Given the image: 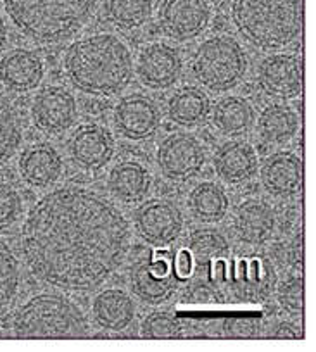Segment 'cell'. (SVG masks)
Listing matches in <instances>:
<instances>
[{
	"label": "cell",
	"mask_w": 316,
	"mask_h": 352,
	"mask_svg": "<svg viewBox=\"0 0 316 352\" xmlns=\"http://www.w3.org/2000/svg\"><path fill=\"white\" fill-rule=\"evenodd\" d=\"M21 247L40 282L87 292L123 264L130 228L116 206L101 194L67 185L33 206L23 223Z\"/></svg>",
	"instance_id": "obj_1"
},
{
	"label": "cell",
	"mask_w": 316,
	"mask_h": 352,
	"mask_svg": "<svg viewBox=\"0 0 316 352\" xmlns=\"http://www.w3.org/2000/svg\"><path fill=\"white\" fill-rule=\"evenodd\" d=\"M64 71L81 92L113 97L130 85L134 59L123 40L111 33H97L71 43L64 56Z\"/></svg>",
	"instance_id": "obj_2"
},
{
	"label": "cell",
	"mask_w": 316,
	"mask_h": 352,
	"mask_svg": "<svg viewBox=\"0 0 316 352\" xmlns=\"http://www.w3.org/2000/svg\"><path fill=\"white\" fill-rule=\"evenodd\" d=\"M232 21L251 45L284 49L302 32L301 0H233Z\"/></svg>",
	"instance_id": "obj_3"
},
{
	"label": "cell",
	"mask_w": 316,
	"mask_h": 352,
	"mask_svg": "<svg viewBox=\"0 0 316 352\" xmlns=\"http://www.w3.org/2000/svg\"><path fill=\"white\" fill-rule=\"evenodd\" d=\"M16 28L39 43L70 38L94 14L97 0H4Z\"/></svg>",
	"instance_id": "obj_4"
},
{
	"label": "cell",
	"mask_w": 316,
	"mask_h": 352,
	"mask_svg": "<svg viewBox=\"0 0 316 352\" xmlns=\"http://www.w3.org/2000/svg\"><path fill=\"white\" fill-rule=\"evenodd\" d=\"M16 338H83L87 318L66 297L42 294L23 304L12 320Z\"/></svg>",
	"instance_id": "obj_5"
},
{
	"label": "cell",
	"mask_w": 316,
	"mask_h": 352,
	"mask_svg": "<svg viewBox=\"0 0 316 352\" xmlns=\"http://www.w3.org/2000/svg\"><path fill=\"white\" fill-rule=\"evenodd\" d=\"M192 74L211 92H227L246 76L247 57L230 36H215L200 43L192 56Z\"/></svg>",
	"instance_id": "obj_6"
},
{
	"label": "cell",
	"mask_w": 316,
	"mask_h": 352,
	"mask_svg": "<svg viewBox=\"0 0 316 352\" xmlns=\"http://www.w3.org/2000/svg\"><path fill=\"white\" fill-rule=\"evenodd\" d=\"M173 256L168 250H156L131 266L130 282L135 296L147 304H162L171 299L178 278L173 273Z\"/></svg>",
	"instance_id": "obj_7"
},
{
	"label": "cell",
	"mask_w": 316,
	"mask_h": 352,
	"mask_svg": "<svg viewBox=\"0 0 316 352\" xmlns=\"http://www.w3.org/2000/svg\"><path fill=\"white\" fill-rule=\"evenodd\" d=\"M206 162V151L199 138L190 133H173L158 148V164L169 180L185 182L200 173Z\"/></svg>",
	"instance_id": "obj_8"
},
{
	"label": "cell",
	"mask_w": 316,
	"mask_h": 352,
	"mask_svg": "<svg viewBox=\"0 0 316 352\" xmlns=\"http://www.w3.org/2000/svg\"><path fill=\"white\" fill-rule=\"evenodd\" d=\"M135 228L138 235L154 247H168L183 230L180 209L168 201H151L135 211Z\"/></svg>",
	"instance_id": "obj_9"
},
{
	"label": "cell",
	"mask_w": 316,
	"mask_h": 352,
	"mask_svg": "<svg viewBox=\"0 0 316 352\" xmlns=\"http://www.w3.org/2000/svg\"><path fill=\"white\" fill-rule=\"evenodd\" d=\"M76 100L63 87H47L36 94L32 107V120L42 133L59 135L70 130L76 120Z\"/></svg>",
	"instance_id": "obj_10"
},
{
	"label": "cell",
	"mask_w": 316,
	"mask_h": 352,
	"mask_svg": "<svg viewBox=\"0 0 316 352\" xmlns=\"http://www.w3.org/2000/svg\"><path fill=\"white\" fill-rule=\"evenodd\" d=\"M257 83L263 92L275 99H294L301 96L304 76L302 63L294 54H273L260 64Z\"/></svg>",
	"instance_id": "obj_11"
},
{
	"label": "cell",
	"mask_w": 316,
	"mask_h": 352,
	"mask_svg": "<svg viewBox=\"0 0 316 352\" xmlns=\"http://www.w3.org/2000/svg\"><path fill=\"white\" fill-rule=\"evenodd\" d=\"M209 23L206 0H162L159 26L166 36L178 42L196 38Z\"/></svg>",
	"instance_id": "obj_12"
},
{
	"label": "cell",
	"mask_w": 316,
	"mask_h": 352,
	"mask_svg": "<svg viewBox=\"0 0 316 352\" xmlns=\"http://www.w3.org/2000/svg\"><path fill=\"white\" fill-rule=\"evenodd\" d=\"M114 126L128 140L151 138L161 126V109L149 97L128 96L114 107Z\"/></svg>",
	"instance_id": "obj_13"
},
{
	"label": "cell",
	"mask_w": 316,
	"mask_h": 352,
	"mask_svg": "<svg viewBox=\"0 0 316 352\" xmlns=\"http://www.w3.org/2000/svg\"><path fill=\"white\" fill-rule=\"evenodd\" d=\"M182 57L166 43H151L144 47L137 60V74L142 83L154 90L173 87L182 76Z\"/></svg>",
	"instance_id": "obj_14"
},
{
	"label": "cell",
	"mask_w": 316,
	"mask_h": 352,
	"mask_svg": "<svg viewBox=\"0 0 316 352\" xmlns=\"http://www.w3.org/2000/svg\"><path fill=\"white\" fill-rule=\"evenodd\" d=\"M114 142L109 131L98 124H83L70 140V155L74 164L87 171H97L111 161Z\"/></svg>",
	"instance_id": "obj_15"
},
{
	"label": "cell",
	"mask_w": 316,
	"mask_h": 352,
	"mask_svg": "<svg viewBox=\"0 0 316 352\" xmlns=\"http://www.w3.org/2000/svg\"><path fill=\"white\" fill-rule=\"evenodd\" d=\"M261 184L275 197H292L302 188L304 168L294 152H277L261 166Z\"/></svg>",
	"instance_id": "obj_16"
},
{
	"label": "cell",
	"mask_w": 316,
	"mask_h": 352,
	"mask_svg": "<svg viewBox=\"0 0 316 352\" xmlns=\"http://www.w3.org/2000/svg\"><path fill=\"white\" fill-rule=\"evenodd\" d=\"M230 282L240 299L264 300L273 294L277 275L270 263L261 257H253L237 261Z\"/></svg>",
	"instance_id": "obj_17"
},
{
	"label": "cell",
	"mask_w": 316,
	"mask_h": 352,
	"mask_svg": "<svg viewBox=\"0 0 316 352\" xmlns=\"http://www.w3.org/2000/svg\"><path fill=\"white\" fill-rule=\"evenodd\" d=\"M64 171V162L59 152L49 144L32 145L23 152L19 159L21 178L32 187H49L61 178Z\"/></svg>",
	"instance_id": "obj_18"
},
{
	"label": "cell",
	"mask_w": 316,
	"mask_h": 352,
	"mask_svg": "<svg viewBox=\"0 0 316 352\" xmlns=\"http://www.w3.org/2000/svg\"><path fill=\"white\" fill-rule=\"evenodd\" d=\"M42 78L43 64L32 50H11L0 60V80L12 92H30L39 87Z\"/></svg>",
	"instance_id": "obj_19"
},
{
	"label": "cell",
	"mask_w": 316,
	"mask_h": 352,
	"mask_svg": "<svg viewBox=\"0 0 316 352\" xmlns=\"http://www.w3.org/2000/svg\"><path fill=\"white\" fill-rule=\"evenodd\" d=\"M215 171L225 184H246L257 171L256 152L246 142H227L215 154Z\"/></svg>",
	"instance_id": "obj_20"
},
{
	"label": "cell",
	"mask_w": 316,
	"mask_h": 352,
	"mask_svg": "<svg viewBox=\"0 0 316 352\" xmlns=\"http://www.w3.org/2000/svg\"><path fill=\"white\" fill-rule=\"evenodd\" d=\"M235 233L244 243L249 245H261L270 236L273 235L275 230V214L273 209L263 201H251L242 202L237 208L235 212Z\"/></svg>",
	"instance_id": "obj_21"
},
{
	"label": "cell",
	"mask_w": 316,
	"mask_h": 352,
	"mask_svg": "<svg viewBox=\"0 0 316 352\" xmlns=\"http://www.w3.org/2000/svg\"><path fill=\"white\" fill-rule=\"evenodd\" d=\"M95 323L107 331H123L135 318V304L127 292L107 289L98 294L92 304Z\"/></svg>",
	"instance_id": "obj_22"
},
{
	"label": "cell",
	"mask_w": 316,
	"mask_h": 352,
	"mask_svg": "<svg viewBox=\"0 0 316 352\" xmlns=\"http://www.w3.org/2000/svg\"><path fill=\"white\" fill-rule=\"evenodd\" d=\"M107 187L114 199L125 204H135L149 194L151 175L138 162L123 161L111 169Z\"/></svg>",
	"instance_id": "obj_23"
},
{
	"label": "cell",
	"mask_w": 316,
	"mask_h": 352,
	"mask_svg": "<svg viewBox=\"0 0 316 352\" xmlns=\"http://www.w3.org/2000/svg\"><path fill=\"white\" fill-rule=\"evenodd\" d=\"M211 120L222 135L239 137L253 128L256 114L253 106L242 97H225L215 106Z\"/></svg>",
	"instance_id": "obj_24"
},
{
	"label": "cell",
	"mask_w": 316,
	"mask_h": 352,
	"mask_svg": "<svg viewBox=\"0 0 316 352\" xmlns=\"http://www.w3.org/2000/svg\"><path fill=\"white\" fill-rule=\"evenodd\" d=\"M187 250L192 257L193 266L200 270H207L229 257L230 245L225 236L216 232V230L200 228L189 235Z\"/></svg>",
	"instance_id": "obj_25"
},
{
	"label": "cell",
	"mask_w": 316,
	"mask_h": 352,
	"mask_svg": "<svg viewBox=\"0 0 316 352\" xmlns=\"http://www.w3.org/2000/svg\"><path fill=\"white\" fill-rule=\"evenodd\" d=\"M211 102L199 88L187 87L178 90L168 102V116L180 126H196L209 116Z\"/></svg>",
	"instance_id": "obj_26"
},
{
	"label": "cell",
	"mask_w": 316,
	"mask_h": 352,
	"mask_svg": "<svg viewBox=\"0 0 316 352\" xmlns=\"http://www.w3.org/2000/svg\"><path fill=\"white\" fill-rule=\"evenodd\" d=\"M299 130V116L292 107L273 104L261 113L257 120V131L268 144H287Z\"/></svg>",
	"instance_id": "obj_27"
},
{
	"label": "cell",
	"mask_w": 316,
	"mask_h": 352,
	"mask_svg": "<svg viewBox=\"0 0 316 352\" xmlns=\"http://www.w3.org/2000/svg\"><path fill=\"white\" fill-rule=\"evenodd\" d=\"M189 208L193 218L202 223H218L229 212V197L220 185L202 182L189 195Z\"/></svg>",
	"instance_id": "obj_28"
},
{
	"label": "cell",
	"mask_w": 316,
	"mask_h": 352,
	"mask_svg": "<svg viewBox=\"0 0 316 352\" xmlns=\"http://www.w3.org/2000/svg\"><path fill=\"white\" fill-rule=\"evenodd\" d=\"M23 138V120L18 106L0 92V166L18 151Z\"/></svg>",
	"instance_id": "obj_29"
},
{
	"label": "cell",
	"mask_w": 316,
	"mask_h": 352,
	"mask_svg": "<svg viewBox=\"0 0 316 352\" xmlns=\"http://www.w3.org/2000/svg\"><path fill=\"white\" fill-rule=\"evenodd\" d=\"M105 14L121 30H138L151 19L152 0H105Z\"/></svg>",
	"instance_id": "obj_30"
},
{
	"label": "cell",
	"mask_w": 316,
	"mask_h": 352,
	"mask_svg": "<svg viewBox=\"0 0 316 352\" xmlns=\"http://www.w3.org/2000/svg\"><path fill=\"white\" fill-rule=\"evenodd\" d=\"M21 282L19 263L11 247L0 239V314L14 302Z\"/></svg>",
	"instance_id": "obj_31"
},
{
	"label": "cell",
	"mask_w": 316,
	"mask_h": 352,
	"mask_svg": "<svg viewBox=\"0 0 316 352\" xmlns=\"http://www.w3.org/2000/svg\"><path fill=\"white\" fill-rule=\"evenodd\" d=\"M142 337L145 338H182L183 328L180 321L169 313H152L142 321Z\"/></svg>",
	"instance_id": "obj_32"
},
{
	"label": "cell",
	"mask_w": 316,
	"mask_h": 352,
	"mask_svg": "<svg viewBox=\"0 0 316 352\" xmlns=\"http://www.w3.org/2000/svg\"><path fill=\"white\" fill-rule=\"evenodd\" d=\"M21 212V197L12 185L0 182V228L12 225Z\"/></svg>",
	"instance_id": "obj_33"
},
{
	"label": "cell",
	"mask_w": 316,
	"mask_h": 352,
	"mask_svg": "<svg viewBox=\"0 0 316 352\" xmlns=\"http://www.w3.org/2000/svg\"><path fill=\"white\" fill-rule=\"evenodd\" d=\"M278 300L288 313H302L304 309V283L302 278H288L278 290Z\"/></svg>",
	"instance_id": "obj_34"
},
{
	"label": "cell",
	"mask_w": 316,
	"mask_h": 352,
	"mask_svg": "<svg viewBox=\"0 0 316 352\" xmlns=\"http://www.w3.org/2000/svg\"><path fill=\"white\" fill-rule=\"evenodd\" d=\"M173 264V273L178 280H187L192 276L193 273V261L190 257L189 250L182 249L175 254V257L171 259Z\"/></svg>",
	"instance_id": "obj_35"
},
{
	"label": "cell",
	"mask_w": 316,
	"mask_h": 352,
	"mask_svg": "<svg viewBox=\"0 0 316 352\" xmlns=\"http://www.w3.org/2000/svg\"><path fill=\"white\" fill-rule=\"evenodd\" d=\"M301 331L291 323H280L271 331V338H301Z\"/></svg>",
	"instance_id": "obj_36"
},
{
	"label": "cell",
	"mask_w": 316,
	"mask_h": 352,
	"mask_svg": "<svg viewBox=\"0 0 316 352\" xmlns=\"http://www.w3.org/2000/svg\"><path fill=\"white\" fill-rule=\"evenodd\" d=\"M6 40H8V33H6L4 21H2V18H0V50H2V47L6 45Z\"/></svg>",
	"instance_id": "obj_37"
}]
</instances>
